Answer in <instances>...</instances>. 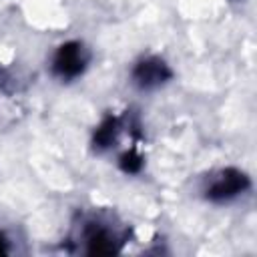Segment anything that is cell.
Returning <instances> with one entry per match:
<instances>
[{
	"instance_id": "5b68a950",
	"label": "cell",
	"mask_w": 257,
	"mask_h": 257,
	"mask_svg": "<svg viewBox=\"0 0 257 257\" xmlns=\"http://www.w3.org/2000/svg\"><path fill=\"white\" fill-rule=\"evenodd\" d=\"M114 135H116V122H114L112 118H108V120H106V122L96 131L94 143H96L98 147H108V145H112Z\"/></svg>"
},
{
	"instance_id": "277c9868",
	"label": "cell",
	"mask_w": 257,
	"mask_h": 257,
	"mask_svg": "<svg viewBox=\"0 0 257 257\" xmlns=\"http://www.w3.org/2000/svg\"><path fill=\"white\" fill-rule=\"evenodd\" d=\"M88 251L90 253H112L116 247H114V237L104 231V229H94L90 235H88Z\"/></svg>"
},
{
	"instance_id": "6da1fadb",
	"label": "cell",
	"mask_w": 257,
	"mask_h": 257,
	"mask_svg": "<svg viewBox=\"0 0 257 257\" xmlns=\"http://www.w3.org/2000/svg\"><path fill=\"white\" fill-rule=\"evenodd\" d=\"M247 185H249V181H247V177H245L241 171H237V169H227V171H223V173L213 181V185L207 189V197H209L211 201H229V199H233L235 195L243 193V191L247 189Z\"/></svg>"
},
{
	"instance_id": "52a82bcc",
	"label": "cell",
	"mask_w": 257,
	"mask_h": 257,
	"mask_svg": "<svg viewBox=\"0 0 257 257\" xmlns=\"http://www.w3.org/2000/svg\"><path fill=\"white\" fill-rule=\"evenodd\" d=\"M0 253H6V241L2 235H0Z\"/></svg>"
},
{
	"instance_id": "7a4b0ae2",
	"label": "cell",
	"mask_w": 257,
	"mask_h": 257,
	"mask_svg": "<svg viewBox=\"0 0 257 257\" xmlns=\"http://www.w3.org/2000/svg\"><path fill=\"white\" fill-rule=\"evenodd\" d=\"M84 62H86L84 48L76 42H68V44L60 46V50L54 58V70L64 78H72L82 72Z\"/></svg>"
},
{
	"instance_id": "3957f363",
	"label": "cell",
	"mask_w": 257,
	"mask_h": 257,
	"mask_svg": "<svg viewBox=\"0 0 257 257\" xmlns=\"http://www.w3.org/2000/svg\"><path fill=\"white\" fill-rule=\"evenodd\" d=\"M169 68L165 66V62L157 60V58H149V60H143L137 68H135V78L141 86H157L161 84L165 78H169Z\"/></svg>"
},
{
	"instance_id": "8992f818",
	"label": "cell",
	"mask_w": 257,
	"mask_h": 257,
	"mask_svg": "<svg viewBox=\"0 0 257 257\" xmlns=\"http://www.w3.org/2000/svg\"><path fill=\"white\" fill-rule=\"evenodd\" d=\"M139 167H141V159L137 155H124L122 157V169L124 171L135 173V171H139Z\"/></svg>"
}]
</instances>
